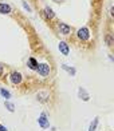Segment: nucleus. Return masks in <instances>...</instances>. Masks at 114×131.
Wrapping results in <instances>:
<instances>
[{
  "mask_svg": "<svg viewBox=\"0 0 114 131\" xmlns=\"http://www.w3.org/2000/svg\"><path fill=\"white\" fill-rule=\"evenodd\" d=\"M78 96H79L82 100H85V102H89V100H90V95H89V92L83 87L78 88Z\"/></svg>",
  "mask_w": 114,
  "mask_h": 131,
  "instance_id": "423d86ee",
  "label": "nucleus"
},
{
  "mask_svg": "<svg viewBox=\"0 0 114 131\" xmlns=\"http://www.w3.org/2000/svg\"><path fill=\"white\" fill-rule=\"evenodd\" d=\"M3 70H4V66L0 63V75H3Z\"/></svg>",
  "mask_w": 114,
  "mask_h": 131,
  "instance_id": "a211bd4d",
  "label": "nucleus"
},
{
  "mask_svg": "<svg viewBox=\"0 0 114 131\" xmlns=\"http://www.w3.org/2000/svg\"><path fill=\"white\" fill-rule=\"evenodd\" d=\"M0 131H8V130H7V127H4L3 124H0Z\"/></svg>",
  "mask_w": 114,
  "mask_h": 131,
  "instance_id": "f3484780",
  "label": "nucleus"
},
{
  "mask_svg": "<svg viewBox=\"0 0 114 131\" xmlns=\"http://www.w3.org/2000/svg\"><path fill=\"white\" fill-rule=\"evenodd\" d=\"M0 94L3 95V98H5V100H8V99L11 98V92L7 91L5 88H0Z\"/></svg>",
  "mask_w": 114,
  "mask_h": 131,
  "instance_id": "2eb2a0df",
  "label": "nucleus"
},
{
  "mask_svg": "<svg viewBox=\"0 0 114 131\" xmlns=\"http://www.w3.org/2000/svg\"><path fill=\"white\" fill-rule=\"evenodd\" d=\"M4 106L7 107V110H8L10 112H14V111H15V104L11 103V102H8V100H5V102H4Z\"/></svg>",
  "mask_w": 114,
  "mask_h": 131,
  "instance_id": "4468645a",
  "label": "nucleus"
},
{
  "mask_svg": "<svg viewBox=\"0 0 114 131\" xmlns=\"http://www.w3.org/2000/svg\"><path fill=\"white\" fill-rule=\"evenodd\" d=\"M36 72L42 76V78H47V76L50 75V72H51V67L47 63H42V64L38 66Z\"/></svg>",
  "mask_w": 114,
  "mask_h": 131,
  "instance_id": "f257e3e1",
  "label": "nucleus"
},
{
  "mask_svg": "<svg viewBox=\"0 0 114 131\" xmlns=\"http://www.w3.org/2000/svg\"><path fill=\"white\" fill-rule=\"evenodd\" d=\"M97 126H98V118H94V119H93V122L90 123L89 131H95V130H97Z\"/></svg>",
  "mask_w": 114,
  "mask_h": 131,
  "instance_id": "f8f14e48",
  "label": "nucleus"
},
{
  "mask_svg": "<svg viewBox=\"0 0 114 131\" xmlns=\"http://www.w3.org/2000/svg\"><path fill=\"white\" fill-rule=\"evenodd\" d=\"M59 51H61L63 55H66L67 56L69 55V52H70V48H69V44L66 43V41H61V43H59Z\"/></svg>",
  "mask_w": 114,
  "mask_h": 131,
  "instance_id": "0eeeda50",
  "label": "nucleus"
},
{
  "mask_svg": "<svg viewBox=\"0 0 114 131\" xmlns=\"http://www.w3.org/2000/svg\"><path fill=\"white\" fill-rule=\"evenodd\" d=\"M77 36H78V39H81L82 41L89 40V38H90V31H89V28H87V27L79 28V29H78V32H77Z\"/></svg>",
  "mask_w": 114,
  "mask_h": 131,
  "instance_id": "f03ea898",
  "label": "nucleus"
},
{
  "mask_svg": "<svg viewBox=\"0 0 114 131\" xmlns=\"http://www.w3.org/2000/svg\"><path fill=\"white\" fill-rule=\"evenodd\" d=\"M38 66H39V63L36 62V59H34V58H30V59H28V67L31 68V70L36 71Z\"/></svg>",
  "mask_w": 114,
  "mask_h": 131,
  "instance_id": "9d476101",
  "label": "nucleus"
},
{
  "mask_svg": "<svg viewBox=\"0 0 114 131\" xmlns=\"http://www.w3.org/2000/svg\"><path fill=\"white\" fill-rule=\"evenodd\" d=\"M105 41H106V44L109 46V47H111V46H113V43H114L113 35H111V34H107L106 36H105Z\"/></svg>",
  "mask_w": 114,
  "mask_h": 131,
  "instance_id": "ddd939ff",
  "label": "nucleus"
},
{
  "mask_svg": "<svg viewBox=\"0 0 114 131\" xmlns=\"http://www.w3.org/2000/svg\"><path fill=\"white\" fill-rule=\"evenodd\" d=\"M11 11H12V8H11V5L7 4V3H0V14H11Z\"/></svg>",
  "mask_w": 114,
  "mask_h": 131,
  "instance_id": "6e6552de",
  "label": "nucleus"
},
{
  "mask_svg": "<svg viewBox=\"0 0 114 131\" xmlns=\"http://www.w3.org/2000/svg\"><path fill=\"white\" fill-rule=\"evenodd\" d=\"M23 7H24V8H26V9L28 11V12H31V8H30V5H28V4H27L26 2H23Z\"/></svg>",
  "mask_w": 114,
  "mask_h": 131,
  "instance_id": "dca6fc26",
  "label": "nucleus"
},
{
  "mask_svg": "<svg viewBox=\"0 0 114 131\" xmlns=\"http://www.w3.org/2000/svg\"><path fill=\"white\" fill-rule=\"evenodd\" d=\"M38 123H39V126L43 128V130H46V128L50 127V121L47 119L46 112H42V114H40V116H39V119H38Z\"/></svg>",
  "mask_w": 114,
  "mask_h": 131,
  "instance_id": "20e7f679",
  "label": "nucleus"
},
{
  "mask_svg": "<svg viewBox=\"0 0 114 131\" xmlns=\"http://www.w3.org/2000/svg\"><path fill=\"white\" fill-rule=\"evenodd\" d=\"M10 80H11V83H12L14 86H17V84H20V83H22L23 76H22L20 72L14 71V72H11V75H10Z\"/></svg>",
  "mask_w": 114,
  "mask_h": 131,
  "instance_id": "7ed1b4c3",
  "label": "nucleus"
},
{
  "mask_svg": "<svg viewBox=\"0 0 114 131\" xmlns=\"http://www.w3.org/2000/svg\"><path fill=\"white\" fill-rule=\"evenodd\" d=\"M43 15L46 16V19H49V20H51V19H54V17H55V12H54L50 7H46V8H44Z\"/></svg>",
  "mask_w": 114,
  "mask_h": 131,
  "instance_id": "1a4fd4ad",
  "label": "nucleus"
},
{
  "mask_svg": "<svg viewBox=\"0 0 114 131\" xmlns=\"http://www.w3.org/2000/svg\"><path fill=\"white\" fill-rule=\"evenodd\" d=\"M58 28H59V32L62 35H70V32H71V27L69 24H66V23H59Z\"/></svg>",
  "mask_w": 114,
  "mask_h": 131,
  "instance_id": "39448f33",
  "label": "nucleus"
},
{
  "mask_svg": "<svg viewBox=\"0 0 114 131\" xmlns=\"http://www.w3.org/2000/svg\"><path fill=\"white\" fill-rule=\"evenodd\" d=\"M62 68L67 71V72H69L71 76H74V75L77 74V70H75L74 67H69V66H66V64H62Z\"/></svg>",
  "mask_w": 114,
  "mask_h": 131,
  "instance_id": "9b49d317",
  "label": "nucleus"
}]
</instances>
